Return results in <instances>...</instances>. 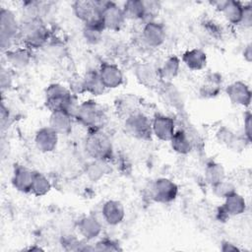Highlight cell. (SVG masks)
<instances>
[{
	"mask_svg": "<svg viewBox=\"0 0 252 252\" xmlns=\"http://www.w3.org/2000/svg\"><path fill=\"white\" fill-rule=\"evenodd\" d=\"M84 149L93 159L110 160L113 158V145L110 137L102 128L88 130L84 141Z\"/></svg>",
	"mask_w": 252,
	"mask_h": 252,
	"instance_id": "obj_1",
	"label": "cell"
},
{
	"mask_svg": "<svg viewBox=\"0 0 252 252\" xmlns=\"http://www.w3.org/2000/svg\"><path fill=\"white\" fill-rule=\"evenodd\" d=\"M44 102L51 112L63 110L70 113L73 117L79 104L73 94L60 84H51L46 88Z\"/></svg>",
	"mask_w": 252,
	"mask_h": 252,
	"instance_id": "obj_2",
	"label": "cell"
},
{
	"mask_svg": "<svg viewBox=\"0 0 252 252\" xmlns=\"http://www.w3.org/2000/svg\"><path fill=\"white\" fill-rule=\"evenodd\" d=\"M20 36L26 47L37 49L47 43L49 31L42 19H24L20 25Z\"/></svg>",
	"mask_w": 252,
	"mask_h": 252,
	"instance_id": "obj_3",
	"label": "cell"
},
{
	"mask_svg": "<svg viewBox=\"0 0 252 252\" xmlns=\"http://www.w3.org/2000/svg\"><path fill=\"white\" fill-rule=\"evenodd\" d=\"M74 119L88 130L101 128L105 119L104 112L100 105L94 100L88 99L78 104Z\"/></svg>",
	"mask_w": 252,
	"mask_h": 252,
	"instance_id": "obj_4",
	"label": "cell"
},
{
	"mask_svg": "<svg viewBox=\"0 0 252 252\" xmlns=\"http://www.w3.org/2000/svg\"><path fill=\"white\" fill-rule=\"evenodd\" d=\"M18 36H20V25L15 14L10 9L2 8L0 11V44L2 50H10Z\"/></svg>",
	"mask_w": 252,
	"mask_h": 252,
	"instance_id": "obj_5",
	"label": "cell"
},
{
	"mask_svg": "<svg viewBox=\"0 0 252 252\" xmlns=\"http://www.w3.org/2000/svg\"><path fill=\"white\" fill-rule=\"evenodd\" d=\"M124 128L128 135L139 140H150L153 136L152 120L139 111L126 116Z\"/></svg>",
	"mask_w": 252,
	"mask_h": 252,
	"instance_id": "obj_6",
	"label": "cell"
},
{
	"mask_svg": "<svg viewBox=\"0 0 252 252\" xmlns=\"http://www.w3.org/2000/svg\"><path fill=\"white\" fill-rule=\"evenodd\" d=\"M150 193L154 201L166 204L176 199L178 195V186L171 179L160 177L153 182Z\"/></svg>",
	"mask_w": 252,
	"mask_h": 252,
	"instance_id": "obj_7",
	"label": "cell"
},
{
	"mask_svg": "<svg viewBox=\"0 0 252 252\" xmlns=\"http://www.w3.org/2000/svg\"><path fill=\"white\" fill-rule=\"evenodd\" d=\"M100 17L104 29L115 32L121 30L126 21L122 8L111 1H104Z\"/></svg>",
	"mask_w": 252,
	"mask_h": 252,
	"instance_id": "obj_8",
	"label": "cell"
},
{
	"mask_svg": "<svg viewBox=\"0 0 252 252\" xmlns=\"http://www.w3.org/2000/svg\"><path fill=\"white\" fill-rule=\"evenodd\" d=\"M103 3L104 1L78 0L72 4L73 13L79 20L84 22V24H87L101 19L100 13L102 10Z\"/></svg>",
	"mask_w": 252,
	"mask_h": 252,
	"instance_id": "obj_9",
	"label": "cell"
},
{
	"mask_svg": "<svg viewBox=\"0 0 252 252\" xmlns=\"http://www.w3.org/2000/svg\"><path fill=\"white\" fill-rule=\"evenodd\" d=\"M134 74L137 81L147 88H159L162 81L159 77L158 67L150 62H142L136 65Z\"/></svg>",
	"mask_w": 252,
	"mask_h": 252,
	"instance_id": "obj_10",
	"label": "cell"
},
{
	"mask_svg": "<svg viewBox=\"0 0 252 252\" xmlns=\"http://www.w3.org/2000/svg\"><path fill=\"white\" fill-rule=\"evenodd\" d=\"M246 210V201L243 196L233 192L224 198L222 206L219 208L218 217L220 220H225L229 217H235L243 214Z\"/></svg>",
	"mask_w": 252,
	"mask_h": 252,
	"instance_id": "obj_11",
	"label": "cell"
},
{
	"mask_svg": "<svg viewBox=\"0 0 252 252\" xmlns=\"http://www.w3.org/2000/svg\"><path fill=\"white\" fill-rule=\"evenodd\" d=\"M166 32L162 24L154 20L147 21L142 30V39L149 47H159L163 44Z\"/></svg>",
	"mask_w": 252,
	"mask_h": 252,
	"instance_id": "obj_12",
	"label": "cell"
},
{
	"mask_svg": "<svg viewBox=\"0 0 252 252\" xmlns=\"http://www.w3.org/2000/svg\"><path fill=\"white\" fill-rule=\"evenodd\" d=\"M97 71L105 89H116L122 85L123 73L116 64L103 62Z\"/></svg>",
	"mask_w": 252,
	"mask_h": 252,
	"instance_id": "obj_13",
	"label": "cell"
},
{
	"mask_svg": "<svg viewBox=\"0 0 252 252\" xmlns=\"http://www.w3.org/2000/svg\"><path fill=\"white\" fill-rule=\"evenodd\" d=\"M152 131L158 140L170 141L175 132V122L170 116L157 114L152 120Z\"/></svg>",
	"mask_w": 252,
	"mask_h": 252,
	"instance_id": "obj_14",
	"label": "cell"
},
{
	"mask_svg": "<svg viewBox=\"0 0 252 252\" xmlns=\"http://www.w3.org/2000/svg\"><path fill=\"white\" fill-rule=\"evenodd\" d=\"M225 93L231 102L241 106H249L251 91L249 86L242 81H235L225 88Z\"/></svg>",
	"mask_w": 252,
	"mask_h": 252,
	"instance_id": "obj_15",
	"label": "cell"
},
{
	"mask_svg": "<svg viewBox=\"0 0 252 252\" xmlns=\"http://www.w3.org/2000/svg\"><path fill=\"white\" fill-rule=\"evenodd\" d=\"M59 134L50 126L42 127L35 133L34 144L41 153L53 152L58 145Z\"/></svg>",
	"mask_w": 252,
	"mask_h": 252,
	"instance_id": "obj_16",
	"label": "cell"
},
{
	"mask_svg": "<svg viewBox=\"0 0 252 252\" xmlns=\"http://www.w3.org/2000/svg\"><path fill=\"white\" fill-rule=\"evenodd\" d=\"M216 137H217V140L219 141V143L226 146L228 149H230L234 152L244 150L246 145L250 143L245 138L244 135L243 136L237 135L232 130H230L229 128H227L225 126L220 127L217 131Z\"/></svg>",
	"mask_w": 252,
	"mask_h": 252,
	"instance_id": "obj_17",
	"label": "cell"
},
{
	"mask_svg": "<svg viewBox=\"0 0 252 252\" xmlns=\"http://www.w3.org/2000/svg\"><path fill=\"white\" fill-rule=\"evenodd\" d=\"M158 89L160 96L167 105L176 111H182L184 109L183 95L171 82H162Z\"/></svg>",
	"mask_w": 252,
	"mask_h": 252,
	"instance_id": "obj_18",
	"label": "cell"
},
{
	"mask_svg": "<svg viewBox=\"0 0 252 252\" xmlns=\"http://www.w3.org/2000/svg\"><path fill=\"white\" fill-rule=\"evenodd\" d=\"M33 173V170H31L30 168L24 165H16L14 167L12 175L13 187L22 193H30Z\"/></svg>",
	"mask_w": 252,
	"mask_h": 252,
	"instance_id": "obj_19",
	"label": "cell"
},
{
	"mask_svg": "<svg viewBox=\"0 0 252 252\" xmlns=\"http://www.w3.org/2000/svg\"><path fill=\"white\" fill-rule=\"evenodd\" d=\"M103 220L110 225H117L125 218V209L121 202L117 200L106 201L101 209Z\"/></svg>",
	"mask_w": 252,
	"mask_h": 252,
	"instance_id": "obj_20",
	"label": "cell"
},
{
	"mask_svg": "<svg viewBox=\"0 0 252 252\" xmlns=\"http://www.w3.org/2000/svg\"><path fill=\"white\" fill-rule=\"evenodd\" d=\"M169 142L172 150L180 155H187L191 153L194 147V140L192 135L185 129L175 130Z\"/></svg>",
	"mask_w": 252,
	"mask_h": 252,
	"instance_id": "obj_21",
	"label": "cell"
},
{
	"mask_svg": "<svg viewBox=\"0 0 252 252\" xmlns=\"http://www.w3.org/2000/svg\"><path fill=\"white\" fill-rule=\"evenodd\" d=\"M74 117L63 110L52 111L49 117V126L58 134L67 135L72 131Z\"/></svg>",
	"mask_w": 252,
	"mask_h": 252,
	"instance_id": "obj_22",
	"label": "cell"
},
{
	"mask_svg": "<svg viewBox=\"0 0 252 252\" xmlns=\"http://www.w3.org/2000/svg\"><path fill=\"white\" fill-rule=\"evenodd\" d=\"M79 233L87 240L96 238L102 230V225L96 218L93 216H87L82 218L77 225Z\"/></svg>",
	"mask_w": 252,
	"mask_h": 252,
	"instance_id": "obj_23",
	"label": "cell"
},
{
	"mask_svg": "<svg viewBox=\"0 0 252 252\" xmlns=\"http://www.w3.org/2000/svg\"><path fill=\"white\" fill-rule=\"evenodd\" d=\"M184 65L192 71H201L207 65V54L200 48L186 50L181 57Z\"/></svg>",
	"mask_w": 252,
	"mask_h": 252,
	"instance_id": "obj_24",
	"label": "cell"
},
{
	"mask_svg": "<svg viewBox=\"0 0 252 252\" xmlns=\"http://www.w3.org/2000/svg\"><path fill=\"white\" fill-rule=\"evenodd\" d=\"M80 88L83 92H87L94 95H99L105 90L98 75V71L87 72L80 82Z\"/></svg>",
	"mask_w": 252,
	"mask_h": 252,
	"instance_id": "obj_25",
	"label": "cell"
},
{
	"mask_svg": "<svg viewBox=\"0 0 252 252\" xmlns=\"http://www.w3.org/2000/svg\"><path fill=\"white\" fill-rule=\"evenodd\" d=\"M221 86V76L219 73H212L200 86L199 94L204 98H212L219 94Z\"/></svg>",
	"mask_w": 252,
	"mask_h": 252,
	"instance_id": "obj_26",
	"label": "cell"
},
{
	"mask_svg": "<svg viewBox=\"0 0 252 252\" xmlns=\"http://www.w3.org/2000/svg\"><path fill=\"white\" fill-rule=\"evenodd\" d=\"M244 5L239 1L225 0L220 12L223 17L232 25H240L243 15Z\"/></svg>",
	"mask_w": 252,
	"mask_h": 252,
	"instance_id": "obj_27",
	"label": "cell"
},
{
	"mask_svg": "<svg viewBox=\"0 0 252 252\" xmlns=\"http://www.w3.org/2000/svg\"><path fill=\"white\" fill-rule=\"evenodd\" d=\"M7 61L16 68H24L31 63L32 54L28 47H16L6 51Z\"/></svg>",
	"mask_w": 252,
	"mask_h": 252,
	"instance_id": "obj_28",
	"label": "cell"
},
{
	"mask_svg": "<svg viewBox=\"0 0 252 252\" xmlns=\"http://www.w3.org/2000/svg\"><path fill=\"white\" fill-rule=\"evenodd\" d=\"M180 63L181 61L176 55L168 56L158 67V73L161 81L170 82L172 79H174L179 73Z\"/></svg>",
	"mask_w": 252,
	"mask_h": 252,
	"instance_id": "obj_29",
	"label": "cell"
},
{
	"mask_svg": "<svg viewBox=\"0 0 252 252\" xmlns=\"http://www.w3.org/2000/svg\"><path fill=\"white\" fill-rule=\"evenodd\" d=\"M104 26L101 19L84 24L83 36L86 41L90 44H97L102 39V34L104 31Z\"/></svg>",
	"mask_w": 252,
	"mask_h": 252,
	"instance_id": "obj_30",
	"label": "cell"
},
{
	"mask_svg": "<svg viewBox=\"0 0 252 252\" xmlns=\"http://www.w3.org/2000/svg\"><path fill=\"white\" fill-rule=\"evenodd\" d=\"M126 20H146L147 11L144 1L141 0H128L122 7Z\"/></svg>",
	"mask_w": 252,
	"mask_h": 252,
	"instance_id": "obj_31",
	"label": "cell"
},
{
	"mask_svg": "<svg viewBox=\"0 0 252 252\" xmlns=\"http://www.w3.org/2000/svg\"><path fill=\"white\" fill-rule=\"evenodd\" d=\"M111 168L108 163V160L101 159H94L86 166V174L87 177L94 182L100 180L106 174L110 172Z\"/></svg>",
	"mask_w": 252,
	"mask_h": 252,
	"instance_id": "obj_32",
	"label": "cell"
},
{
	"mask_svg": "<svg viewBox=\"0 0 252 252\" xmlns=\"http://www.w3.org/2000/svg\"><path fill=\"white\" fill-rule=\"evenodd\" d=\"M48 4L40 1H26L23 4L24 19H42L46 14Z\"/></svg>",
	"mask_w": 252,
	"mask_h": 252,
	"instance_id": "obj_33",
	"label": "cell"
},
{
	"mask_svg": "<svg viewBox=\"0 0 252 252\" xmlns=\"http://www.w3.org/2000/svg\"><path fill=\"white\" fill-rule=\"evenodd\" d=\"M205 179L211 186L225 179V171L222 164L216 161L207 163L205 167Z\"/></svg>",
	"mask_w": 252,
	"mask_h": 252,
	"instance_id": "obj_34",
	"label": "cell"
},
{
	"mask_svg": "<svg viewBox=\"0 0 252 252\" xmlns=\"http://www.w3.org/2000/svg\"><path fill=\"white\" fill-rule=\"evenodd\" d=\"M50 189H51V183L47 179V177L40 172L34 171L30 193L33 194L34 196L41 197L46 195L50 191Z\"/></svg>",
	"mask_w": 252,
	"mask_h": 252,
	"instance_id": "obj_35",
	"label": "cell"
},
{
	"mask_svg": "<svg viewBox=\"0 0 252 252\" xmlns=\"http://www.w3.org/2000/svg\"><path fill=\"white\" fill-rule=\"evenodd\" d=\"M213 189V193L221 199H224L225 197H227L228 195L232 194L233 192H235V187L234 185L228 181V180H221L220 182H218L217 184L212 186Z\"/></svg>",
	"mask_w": 252,
	"mask_h": 252,
	"instance_id": "obj_36",
	"label": "cell"
},
{
	"mask_svg": "<svg viewBox=\"0 0 252 252\" xmlns=\"http://www.w3.org/2000/svg\"><path fill=\"white\" fill-rule=\"evenodd\" d=\"M94 250L96 251H120L121 248L117 242L111 239H101L95 243Z\"/></svg>",
	"mask_w": 252,
	"mask_h": 252,
	"instance_id": "obj_37",
	"label": "cell"
},
{
	"mask_svg": "<svg viewBox=\"0 0 252 252\" xmlns=\"http://www.w3.org/2000/svg\"><path fill=\"white\" fill-rule=\"evenodd\" d=\"M240 25L244 26V28H250L252 26V7L251 4H244L243 15Z\"/></svg>",
	"mask_w": 252,
	"mask_h": 252,
	"instance_id": "obj_38",
	"label": "cell"
},
{
	"mask_svg": "<svg viewBox=\"0 0 252 252\" xmlns=\"http://www.w3.org/2000/svg\"><path fill=\"white\" fill-rule=\"evenodd\" d=\"M0 83H1L2 90L8 89L11 86V83H12V75H11V73L7 69H5L4 67L1 68Z\"/></svg>",
	"mask_w": 252,
	"mask_h": 252,
	"instance_id": "obj_39",
	"label": "cell"
},
{
	"mask_svg": "<svg viewBox=\"0 0 252 252\" xmlns=\"http://www.w3.org/2000/svg\"><path fill=\"white\" fill-rule=\"evenodd\" d=\"M251 118H252V115H251L250 111H247L244 114V131H243V134L249 142H251Z\"/></svg>",
	"mask_w": 252,
	"mask_h": 252,
	"instance_id": "obj_40",
	"label": "cell"
},
{
	"mask_svg": "<svg viewBox=\"0 0 252 252\" xmlns=\"http://www.w3.org/2000/svg\"><path fill=\"white\" fill-rule=\"evenodd\" d=\"M243 57L246 62L250 63L252 59V49H251V43H248L243 50Z\"/></svg>",
	"mask_w": 252,
	"mask_h": 252,
	"instance_id": "obj_41",
	"label": "cell"
},
{
	"mask_svg": "<svg viewBox=\"0 0 252 252\" xmlns=\"http://www.w3.org/2000/svg\"><path fill=\"white\" fill-rule=\"evenodd\" d=\"M222 251L227 252V251H238L239 248L237 246H235L234 244L230 243V242H223L220 248Z\"/></svg>",
	"mask_w": 252,
	"mask_h": 252,
	"instance_id": "obj_42",
	"label": "cell"
}]
</instances>
